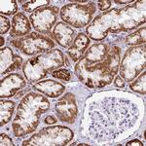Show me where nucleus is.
Returning a JSON list of instances; mask_svg holds the SVG:
<instances>
[{
	"label": "nucleus",
	"instance_id": "1",
	"mask_svg": "<svg viewBox=\"0 0 146 146\" xmlns=\"http://www.w3.org/2000/svg\"><path fill=\"white\" fill-rule=\"evenodd\" d=\"M100 96L88 101L86 110L85 122L93 139H114L135 127L140 113L135 101L112 93Z\"/></svg>",
	"mask_w": 146,
	"mask_h": 146
},
{
	"label": "nucleus",
	"instance_id": "2",
	"mask_svg": "<svg viewBox=\"0 0 146 146\" xmlns=\"http://www.w3.org/2000/svg\"><path fill=\"white\" fill-rule=\"evenodd\" d=\"M145 0L135 1L124 8H113L102 12L86 28L89 38L101 41L108 34H118L135 30L145 23Z\"/></svg>",
	"mask_w": 146,
	"mask_h": 146
},
{
	"label": "nucleus",
	"instance_id": "3",
	"mask_svg": "<svg viewBox=\"0 0 146 146\" xmlns=\"http://www.w3.org/2000/svg\"><path fill=\"white\" fill-rule=\"evenodd\" d=\"M121 48L111 46L106 58L98 62L89 63L80 60L74 67V73L81 83L91 89H100L112 84L119 70Z\"/></svg>",
	"mask_w": 146,
	"mask_h": 146
},
{
	"label": "nucleus",
	"instance_id": "4",
	"mask_svg": "<svg viewBox=\"0 0 146 146\" xmlns=\"http://www.w3.org/2000/svg\"><path fill=\"white\" fill-rule=\"evenodd\" d=\"M50 108L51 102L42 94L30 92L25 95L19 104L12 123L14 135L23 137L33 133L40 123V117Z\"/></svg>",
	"mask_w": 146,
	"mask_h": 146
},
{
	"label": "nucleus",
	"instance_id": "5",
	"mask_svg": "<svg viewBox=\"0 0 146 146\" xmlns=\"http://www.w3.org/2000/svg\"><path fill=\"white\" fill-rule=\"evenodd\" d=\"M64 64L65 58L62 52L58 49H52L28 58L23 65V72L27 81L36 83Z\"/></svg>",
	"mask_w": 146,
	"mask_h": 146
},
{
	"label": "nucleus",
	"instance_id": "6",
	"mask_svg": "<svg viewBox=\"0 0 146 146\" xmlns=\"http://www.w3.org/2000/svg\"><path fill=\"white\" fill-rule=\"evenodd\" d=\"M74 133L65 126H49L25 140L23 146H63L73 139Z\"/></svg>",
	"mask_w": 146,
	"mask_h": 146
},
{
	"label": "nucleus",
	"instance_id": "7",
	"mask_svg": "<svg viewBox=\"0 0 146 146\" xmlns=\"http://www.w3.org/2000/svg\"><path fill=\"white\" fill-rule=\"evenodd\" d=\"M146 47L145 44L128 49L119 63L120 76L125 82L131 83L145 70Z\"/></svg>",
	"mask_w": 146,
	"mask_h": 146
},
{
	"label": "nucleus",
	"instance_id": "8",
	"mask_svg": "<svg viewBox=\"0 0 146 146\" xmlns=\"http://www.w3.org/2000/svg\"><path fill=\"white\" fill-rule=\"evenodd\" d=\"M96 12V6L93 1L85 4L71 2L60 9V15L64 23L75 28H82L90 25Z\"/></svg>",
	"mask_w": 146,
	"mask_h": 146
},
{
	"label": "nucleus",
	"instance_id": "9",
	"mask_svg": "<svg viewBox=\"0 0 146 146\" xmlns=\"http://www.w3.org/2000/svg\"><path fill=\"white\" fill-rule=\"evenodd\" d=\"M11 44L27 56L39 55L55 47V42L51 38L37 32H32L23 37L12 40Z\"/></svg>",
	"mask_w": 146,
	"mask_h": 146
},
{
	"label": "nucleus",
	"instance_id": "10",
	"mask_svg": "<svg viewBox=\"0 0 146 146\" xmlns=\"http://www.w3.org/2000/svg\"><path fill=\"white\" fill-rule=\"evenodd\" d=\"M60 11L58 6L54 5L42 7L34 11L29 17L32 27L41 34H50L52 28L56 25Z\"/></svg>",
	"mask_w": 146,
	"mask_h": 146
},
{
	"label": "nucleus",
	"instance_id": "11",
	"mask_svg": "<svg viewBox=\"0 0 146 146\" xmlns=\"http://www.w3.org/2000/svg\"><path fill=\"white\" fill-rule=\"evenodd\" d=\"M56 114L60 121L67 124H73L78 116V107L76 104L75 96L71 93H66L60 96L56 103Z\"/></svg>",
	"mask_w": 146,
	"mask_h": 146
},
{
	"label": "nucleus",
	"instance_id": "12",
	"mask_svg": "<svg viewBox=\"0 0 146 146\" xmlns=\"http://www.w3.org/2000/svg\"><path fill=\"white\" fill-rule=\"evenodd\" d=\"M27 87V79L19 73H10L0 81V98H12L20 90Z\"/></svg>",
	"mask_w": 146,
	"mask_h": 146
},
{
	"label": "nucleus",
	"instance_id": "13",
	"mask_svg": "<svg viewBox=\"0 0 146 146\" xmlns=\"http://www.w3.org/2000/svg\"><path fill=\"white\" fill-rule=\"evenodd\" d=\"M23 58L16 55L10 47H4L0 50V74L3 75L20 69L23 66Z\"/></svg>",
	"mask_w": 146,
	"mask_h": 146
},
{
	"label": "nucleus",
	"instance_id": "14",
	"mask_svg": "<svg viewBox=\"0 0 146 146\" xmlns=\"http://www.w3.org/2000/svg\"><path fill=\"white\" fill-rule=\"evenodd\" d=\"M51 37L56 43L62 48H69L73 43V40L76 36V31L73 29V27H69L63 22L56 23L54 27L53 31L50 33Z\"/></svg>",
	"mask_w": 146,
	"mask_h": 146
},
{
	"label": "nucleus",
	"instance_id": "15",
	"mask_svg": "<svg viewBox=\"0 0 146 146\" xmlns=\"http://www.w3.org/2000/svg\"><path fill=\"white\" fill-rule=\"evenodd\" d=\"M32 89L50 98H60L65 92L64 85L51 79L42 80V81L36 82V83L33 84Z\"/></svg>",
	"mask_w": 146,
	"mask_h": 146
},
{
	"label": "nucleus",
	"instance_id": "16",
	"mask_svg": "<svg viewBox=\"0 0 146 146\" xmlns=\"http://www.w3.org/2000/svg\"><path fill=\"white\" fill-rule=\"evenodd\" d=\"M31 23L29 19L23 12H19L12 19V25L10 30V36L13 38L23 37L31 31Z\"/></svg>",
	"mask_w": 146,
	"mask_h": 146
},
{
	"label": "nucleus",
	"instance_id": "17",
	"mask_svg": "<svg viewBox=\"0 0 146 146\" xmlns=\"http://www.w3.org/2000/svg\"><path fill=\"white\" fill-rule=\"evenodd\" d=\"M91 43V39L85 33L80 32L73 40L71 46L67 49V55L74 62H77L83 56L85 52L88 50Z\"/></svg>",
	"mask_w": 146,
	"mask_h": 146
},
{
	"label": "nucleus",
	"instance_id": "18",
	"mask_svg": "<svg viewBox=\"0 0 146 146\" xmlns=\"http://www.w3.org/2000/svg\"><path fill=\"white\" fill-rule=\"evenodd\" d=\"M110 48H111V46H109L106 43H102V42L96 43L94 45H92L88 50L85 52L81 60L89 63L101 62L107 56L108 53L110 51Z\"/></svg>",
	"mask_w": 146,
	"mask_h": 146
},
{
	"label": "nucleus",
	"instance_id": "19",
	"mask_svg": "<svg viewBox=\"0 0 146 146\" xmlns=\"http://www.w3.org/2000/svg\"><path fill=\"white\" fill-rule=\"evenodd\" d=\"M16 107L15 101L3 100L0 101V127L5 126L11 121Z\"/></svg>",
	"mask_w": 146,
	"mask_h": 146
},
{
	"label": "nucleus",
	"instance_id": "20",
	"mask_svg": "<svg viewBox=\"0 0 146 146\" xmlns=\"http://www.w3.org/2000/svg\"><path fill=\"white\" fill-rule=\"evenodd\" d=\"M125 42L127 45L135 47V46H139L143 45L146 42V27H141L138 28L136 31L133 32V33L129 34L128 36H126L125 38Z\"/></svg>",
	"mask_w": 146,
	"mask_h": 146
},
{
	"label": "nucleus",
	"instance_id": "21",
	"mask_svg": "<svg viewBox=\"0 0 146 146\" xmlns=\"http://www.w3.org/2000/svg\"><path fill=\"white\" fill-rule=\"evenodd\" d=\"M129 89H131L133 92L138 93L140 95H146V72L142 71L133 80V82H131Z\"/></svg>",
	"mask_w": 146,
	"mask_h": 146
},
{
	"label": "nucleus",
	"instance_id": "22",
	"mask_svg": "<svg viewBox=\"0 0 146 146\" xmlns=\"http://www.w3.org/2000/svg\"><path fill=\"white\" fill-rule=\"evenodd\" d=\"M22 3V7L23 11L31 13L33 11L38 10L39 8L42 7L49 6L50 5V1L49 0H30V1H19Z\"/></svg>",
	"mask_w": 146,
	"mask_h": 146
},
{
	"label": "nucleus",
	"instance_id": "23",
	"mask_svg": "<svg viewBox=\"0 0 146 146\" xmlns=\"http://www.w3.org/2000/svg\"><path fill=\"white\" fill-rule=\"evenodd\" d=\"M0 13L1 15L11 16L18 14V1L16 0H7V1H0Z\"/></svg>",
	"mask_w": 146,
	"mask_h": 146
},
{
	"label": "nucleus",
	"instance_id": "24",
	"mask_svg": "<svg viewBox=\"0 0 146 146\" xmlns=\"http://www.w3.org/2000/svg\"><path fill=\"white\" fill-rule=\"evenodd\" d=\"M52 76L54 78L60 79L63 80V81H70L71 72H70V70L65 69V68H58V69H56L55 71L52 72Z\"/></svg>",
	"mask_w": 146,
	"mask_h": 146
},
{
	"label": "nucleus",
	"instance_id": "25",
	"mask_svg": "<svg viewBox=\"0 0 146 146\" xmlns=\"http://www.w3.org/2000/svg\"><path fill=\"white\" fill-rule=\"evenodd\" d=\"M12 23H10V20L5 16L1 15L0 16V33L1 34H5L9 31L10 29Z\"/></svg>",
	"mask_w": 146,
	"mask_h": 146
},
{
	"label": "nucleus",
	"instance_id": "26",
	"mask_svg": "<svg viewBox=\"0 0 146 146\" xmlns=\"http://www.w3.org/2000/svg\"><path fill=\"white\" fill-rule=\"evenodd\" d=\"M0 145L1 146H13L14 143H13V140H12V138L9 136L8 135H6V133H2L1 135H0Z\"/></svg>",
	"mask_w": 146,
	"mask_h": 146
},
{
	"label": "nucleus",
	"instance_id": "27",
	"mask_svg": "<svg viewBox=\"0 0 146 146\" xmlns=\"http://www.w3.org/2000/svg\"><path fill=\"white\" fill-rule=\"evenodd\" d=\"M111 3L112 1L110 0H102V1H98V9L100 11H107L108 9L111 7Z\"/></svg>",
	"mask_w": 146,
	"mask_h": 146
},
{
	"label": "nucleus",
	"instance_id": "28",
	"mask_svg": "<svg viewBox=\"0 0 146 146\" xmlns=\"http://www.w3.org/2000/svg\"><path fill=\"white\" fill-rule=\"evenodd\" d=\"M113 82H114L115 86L118 87V88H124V87H125V81L122 79V77L120 76V75H119V76H115Z\"/></svg>",
	"mask_w": 146,
	"mask_h": 146
},
{
	"label": "nucleus",
	"instance_id": "29",
	"mask_svg": "<svg viewBox=\"0 0 146 146\" xmlns=\"http://www.w3.org/2000/svg\"><path fill=\"white\" fill-rule=\"evenodd\" d=\"M44 123H46V124H55L56 123V119L55 118L54 116H48V117H46L45 118V121H44Z\"/></svg>",
	"mask_w": 146,
	"mask_h": 146
},
{
	"label": "nucleus",
	"instance_id": "30",
	"mask_svg": "<svg viewBox=\"0 0 146 146\" xmlns=\"http://www.w3.org/2000/svg\"><path fill=\"white\" fill-rule=\"evenodd\" d=\"M127 145L128 146H131V145H139V146H143L144 144H143L141 141H139L138 139H133V140H131L129 141L128 143H127Z\"/></svg>",
	"mask_w": 146,
	"mask_h": 146
},
{
	"label": "nucleus",
	"instance_id": "31",
	"mask_svg": "<svg viewBox=\"0 0 146 146\" xmlns=\"http://www.w3.org/2000/svg\"><path fill=\"white\" fill-rule=\"evenodd\" d=\"M115 3L116 4H131V3H133V2H135V0H124V1H119V0H115Z\"/></svg>",
	"mask_w": 146,
	"mask_h": 146
},
{
	"label": "nucleus",
	"instance_id": "32",
	"mask_svg": "<svg viewBox=\"0 0 146 146\" xmlns=\"http://www.w3.org/2000/svg\"><path fill=\"white\" fill-rule=\"evenodd\" d=\"M0 39H1V43H0V46H1V48H3V45L5 44V39L3 38V36L1 35V37H0Z\"/></svg>",
	"mask_w": 146,
	"mask_h": 146
}]
</instances>
